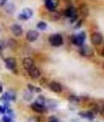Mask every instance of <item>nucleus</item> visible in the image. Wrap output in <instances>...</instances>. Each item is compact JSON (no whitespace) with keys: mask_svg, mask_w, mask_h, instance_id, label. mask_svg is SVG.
<instances>
[{"mask_svg":"<svg viewBox=\"0 0 104 122\" xmlns=\"http://www.w3.org/2000/svg\"><path fill=\"white\" fill-rule=\"evenodd\" d=\"M28 73H29V75L31 76V79H38L41 76V72H40L39 68L35 67V66L31 67V69H29Z\"/></svg>","mask_w":104,"mask_h":122,"instance_id":"9d476101","label":"nucleus"},{"mask_svg":"<svg viewBox=\"0 0 104 122\" xmlns=\"http://www.w3.org/2000/svg\"><path fill=\"white\" fill-rule=\"evenodd\" d=\"M81 23H82V21H81V20H80L79 22H78V23H77V27H76V29H77V28H78V27H80V26H81Z\"/></svg>","mask_w":104,"mask_h":122,"instance_id":"c756f323","label":"nucleus"},{"mask_svg":"<svg viewBox=\"0 0 104 122\" xmlns=\"http://www.w3.org/2000/svg\"><path fill=\"white\" fill-rule=\"evenodd\" d=\"M37 28L40 30H44L46 28H47V23L44 22V21H41L37 24Z\"/></svg>","mask_w":104,"mask_h":122,"instance_id":"f3484780","label":"nucleus"},{"mask_svg":"<svg viewBox=\"0 0 104 122\" xmlns=\"http://www.w3.org/2000/svg\"><path fill=\"white\" fill-rule=\"evenodd\" d=\"M31 109L35 112H38V113H43L45 111V106L42 104H39L37 102H34L31 104Z\"/></svg>","mask_w":104,"mask_h":122,"instance_id":"4468645a","label":"nucleus"},{"mask_svg":"<svg viewBox=\"0 0 104 122\" xmlns=\"http://www.w3.org/2000/svg\"><path fill=\"white\" fill-rule=\"evenodd\" d=\"M36 102L37 103H39V104L45 105V98L41 96V97H38V100H37Z\"/></svg>","mask_w":104,"mask_h":122,"instance_id":"5701e85b","label":"nucleus"},{"mask_svg":"<svg viewBox=\"0 0 104 122\" xmlns=\"http://www.w3.org/2000/svg\"><path fill=\"white\" fill-rule=\"evenodd\" d=\"M90 40H91V42L93 44L99 45L103 41V37L99 32H94V33H92L91 35H90Z\"/></svg>","mask_w":104,"mask_h":122,"instance_id":"7ed1b4c3","label":"nucleus"},{"mask_svg":"<svg viewBox=\"0 0 104 122\" xmlns=\"http://www.w3.org/2000/svg\"><path fill=\"white\" fill-rule=\"evenodd\" d=\"M78 115L83 118H88V119H90V120L94 118V113L91 111H81V112H79Z\"/></svg>","mask_w":104,"mask_h":122,"instance_id":"dca6fc26","label":"nucleus"},{"mask_svg":"<svg viewBox=\"0 0 104 122\" xmlns=\"http://www.w3.org/2000/svg\"><path fill=\"white\" fill-rule=\"evenodd\" d=\"M85 40H86V33H85L84 31H81V32H79V34L75 35V36H73L71 38V41H72L75 45L79 46V47H81V46L84 44Z\"/></svg>","mask_w":104,"mask_h":122,"instance_id":"f257e3e1","label":"nucleus"},{"mask_svg":"<svg viewBox=\"0 0 104 122\" xmlns=\"http://www.w3.org/2000/svg\"><path fill=\"white\" fill-rule=\"evenodd\" d=\"M3 92V88H2V84L0 83V93H2Z\"/></svg>","mask_w":104,"mask_h":122,"instance_id":"7c9ffc66","label":"nucleus"},{"mask_svg":"<svg viewBox=\"0 0 104 122\" xmlns=\"http://www.w3.org/2000/svg\"><path fill=\"white\" fill-rule=\"evenodd\" d=\"M68 100H69L71 103H75V104H77V103H78V102H79V97H75V96H72V97H69Z\"/></svg>","mask_w":104,"mask_h":122,"instance_id":"412c9836","label":"nucleus"},{"mask_svg":"<svg viewBox=\"0 0 104 122\" xmlns=\"http://www.w3.org/2000/svg\"><path fill=\"white\" fill-rule=\"evenodd\" d=\"M5 63H6V66L7 69H9V70H14V69H16L17 61H16L15 58H12V57L6 58V59H5Z\"/></svg>","mask_w":104,"mask_h":122,"instance_id":"423d86ee","label":"nucleus"},{"mask_svg":"<svg viewBox=\"0 0 104 122\" xmlns=\"http://www.w3.org/2000/svg\"><path fill=\"white\" fill-rule=\"evenodd\" d=\"M6 3V0H1L0 1V6H4Z\"/></svg>","mask_w":104,"mask_h":122,"instance_id":"c85d7f7f","label":"nucleus"},{"mask_svg":"<svg viewBox=\"0 0 104 122\" xmlns=\"http://www.w3.org/2000/svg\"><path fill=\"white\" fill-rule=\"evenodd\" d=\"M2 100L5 101L6 103H8V101H15L16 100V94L13 91H7L6 94L3 95Z\"/></svg>","mask_w":104,"mask_h":122,"instance_id":"0eeeda50","label":"nucleus"},{"mask_svg":"<svg viewBox=\"0 0 104 122\" xmlns=\"http://www.w3.org/2000/svg\"><path fill=\"white\" fill-rule=\"evenodd\" d=\"M80 11L83 14V16H87L88 13V8L87 6H82L80 7Z\"/></svg>","mask_w":104,"mask_h":122,"instance_id":"4be33fe9","label":"nucleus"},{"mask_svg":"<svg viewBox=\"0 0 104 122\" xmlns=\"http://www.w3.org/2000/svg\"><path fill=\"white\" fill-rule=\"evenodd\" d=\"M23 97H24V99L26 101H30V100H31V98H32V94H31L30 91L25 92Z\"/></svg>","mask_w":104,"mask_h":122,"instance_id":"6ab92c4d","label":"nucleus"},{"mask_svg":"<svg viewBox=\"0 0 104 122\" xmlns=\"http://www.w3.org/2000/svg\"><path fill=\"white\" fill-rule=\"evenodd\" d=\"M77 16H76V17H73V18H70V22H71V23H74V21L77 19Z\"/></svg>","mask_w":104,"mask_h":122,"instance_id":"cd10ccee","label":"nucleus"},{"mask_svg":"<svg viewBox=\"0 0 104 122\" xmlns=\"http://www.w3.org/2000/svg\"><path fill=\"white\" fill-rule=\"evenodd\" d=\"M0 113L1 114H4L5 113V107L3 106H0Z\"/></svg>","mask_w":104,"mask_h":122,"instance_id":"bb28decb","label":"nucleus"},{"mask_svg":"<svg viewBox=\"0 0 104 122\" xmlns=\"http://www.w3.org/2000/svg\"><path fill=\"white\" fill-rule=\"evenodd\" d=\"M38 38H39V32L36 30H29L28 33H27V35H26V39H27V41L29 42H34V41H36Z\"/></svg>","mask_w":104,"mask_h":122,"instance_id":"20e7f679","label":"nucleus"},{"mask_svg":"<svg viewBox=\"0 0 104 122\" xmlns=\"http://www.w3.org/2000/svg\"><path fill=\"white\" fill-rule=\"evenodd\" d=\"M80 52L83 56H87V57H89L93 54V50L88 46V45H82L81 46V50H80Z\"/></svg>","mask_w":104,"mask_h":122,"instance_id":"f8f14e48","label":"nucleus"},{"mask_svg":"<svg viewBox=\"0 0 104 122\" xmlns=\"http://www.w3.org/2000/svg\"><path fill=\"white\" fill-rule=\"evenodd\" d=\"M6 43L5 41H0V55H1V52H2V51L6 48Z\"/></svg>","mask_w":104,"mask_h":122,"instance_id":"b1692460","label":"nucleus"},{"mask_svg":"<svg viewBox=\"0 0 104 122\" xmlns=\"http://www.w3.org/2000/svg\"><path fill=\"white\" fill-rule=\"evenodd\" d=\"M10 30L12 32V34L14 36L16 37H19L22 35V33H23V30H22V28L18 24H13L11 27H10Z\"/></svg>","mask_w":104,"mask_h":122,"instance_id":"1a4fd4ad","label":"nucleus"},{"mask_svg":"<svg viewBox=\"0 0 104 122\" xmlns=\"http://www.w3.org/2000/svg\"><path fill=\"white\" fill-rule=\"evenodd\" d=\"M2 119H3V122H12V119L8 116H4Z\"/></svg>","mask_w":104,"mask_h":122,"instance_id":"a878e982","label":"nucleus"},{"mask_svg":"<svg viewBox=\"0 0 104 122\" xmlns=\"http://www.w3.org/2000/svg\"><path fill=\"white\" fill-rule=\"evenodd\" d=\"M22 66L24 68L25 70H29V69H31V67H33L34 66V61L33 60L30 58V57H27V58H24L23 59V61H22Z\"/></svg>","mask_w":104,"mask_h":122,"instance_id":"9b49d317","label":"nucleus"},{"mask_svg":"<svg viewBox=\"0 0 104 122\" xmlns=\"http://www.w3.org/2000/svg\"><path fill=\"white\" fill-rule=\"evenodd\" d=\"M32 10L30 8H25L22 10V13L18 15V18L21 20H27L29 18H31L32 17Z\"/></svg>","mask_w":104,"mask_h":122,"instance_id":"39448f33","label":"nucleus"},{"mask_svg":"<svg viewBox=\"0 0 104 122\" xmlns=\"http://www.w3.org/2000/svg\"><path fill=\"white\" fill-rule=\"evenodd\" d=\"M49 88L54 93H61L62 90H63V87H62L61 84H59L58 82H55V81H52L50 83Z\"/></svg>","mask_w":104,"mask_h":122,"instance_id":"6e6552de","label":"nucleus"},{"mask_svg":"<svg viewBox=\"0 0 104 122\" xmlns=\"http://www.w3.org/2000/svg\"><path fill=\"white\" fill-rule=\"evenodd\" d=\"M15 9V6L14 4H7L6 6V11L7 13H13Z\"/></svg>","mask_w":104,"mask_h":122,"instance_id":"a211bd4d","label":"nucleus"},{"mask_svg":"<svg viewBox=\"0 0 104 122\" xmlns=\"http://www.w3.org/2000/svg\"><path fill=\"white\" fill-rule=\"evenodd\" d=\"M49 42L51 43V45H53L55 47H59L64 42L63 37L60 34H54L49 38Z\"/></svg>","mask_w":104,"mask_h":122,"instance_id":"f03ea898","label":"nucleus"},{"mask_svg":"<svg viewBox=\"0 0 104 122\" xmlns=\"http://www.w3.org/2000/svg\"><path fill=\"white\" fill-rule=\"evenodd\" d=\"M48 120H49V122H59L58 118L55 116H51L49 118H48Z\"/></svg>","mask_w":104,"mask_h":122,"instance_id":"393cba45","label":"nucleus"},{"mask_svg":"<svg viewBox=\"0 0 104 122\" xmlns=\"http://www.w3.org/2000/svg\"><path fill=\"white\" fill-rule=\"evenodd\" d=\"M65 16L69 18L77 16V9H76L74 6H69L67 9L65 11Z\"/></svg>","mask_w":104,"mask_h":122,"instance_id":"2eb2a0df","label":"nucleus"},{"mask_svg":"<svg viewBox=\"0 0 104 122\" xmlns=\"http://www.w3.org/2000/svg\"><path fill=\"white\" fill-rule=\"evenodd\" d=\"M58 5V0H45V6L50 11H54Z\"/></svg>","mask_w":104,"mask_h":122,"instance_id":"ddd939ff","label":"nucleus"},{"mask_svg":"<svg viewBox=\"0 0 104 122\" xmlns=\"http://www.w3.org/2000/svg\"><path fill=\"white\" fill-rule=\"evenodd\" d=\"M28 87H29L30 91H31V92H36V93H40V92L42 91V89H41L40 87H36V86H31V85H29V86H28Z\"/></svg>","mask_w":104,"mask_h":122,"instance_id":"aec40b11","label":"nucleus"}]
</instances>
